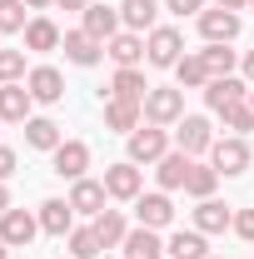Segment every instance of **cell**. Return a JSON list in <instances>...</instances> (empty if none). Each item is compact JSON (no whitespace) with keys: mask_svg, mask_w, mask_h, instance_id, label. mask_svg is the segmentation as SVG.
I'll list each match as a JSON object with an SVG mask.
<instances>
[{"mask_svg":"<svg viewBox=\"0 0 254 259\" xmlns=\"http://www.w3.org/2000/svg\"><path fill=\"white\" fill-rule=\"evenodd\" d=\"M170 155V140H164V130H135L130 135V164H159Z\"/></svg>","mask_w":254,"mask_h":259,"instance_id":"cell-1","label":"cell"},{"mask_svg":"<svg viewBox=\"0 0 254 259\" xmlns=\"http://www.w3.org/2000/svg\"><path fill=\"white\" fill-rule=\"evenodd\" d=\"M209 155H215V169H220V175H244V169H249V145H244V135L215 140Z\"/></svg>","mask_w":254,"mask_h":259,"instance_id":"cell-2","label":"cell"},{"mask_svg":"<svg viewBox=\"0 0 254 259\" xmlns=\"http://www.w3.org/2000/svg\"><path fill=\"white\" fill-rule=\"evenodd\" d=\"M145 115H150V125H175V120H185V90H150V95H145Z\"/></svg>","mask_w":254,"mask_h":259,"instance_id":"cell-3","label":"cell"},{"mask_svg":"<svg viewBox=\"0 0 254 259\" xmlns=\"http://www.w3.org/2000/svg\"><path fill=\"white\" fill-rule=\"evenodd\" d=\"M180 50H185V40H180V30H170V25L164 30H150V40H145V60L159 65V70L164 65H180Z\"/></svg>","mask_w":254,"mask_h":259,"instance_id":"cell-4","label":"cell"},{"mask_svg":"<svg viewBox=\"0 0 254 259\" xmlns=\"http://www.w3.org/2000/svg\"><path fill=\"white\" fill-rule=\"evenodd\" d=\"M199 35L209 45H229L239 35V15L234 10H199Z\"/></svg>","mask_w":254,"mask_h":259,"instance_id":"cell-5","label":"cell"},{"mask_svg":"<svg viewBox=\"0 0 254 259\" xmlns=\"http://www.w3.org/2000/svg\"><path fill=\"white\" fill-rule=\"evenodd\" d=\"M85 169H90V150L80 140H60L55 145V175L60 180H85Z\"/></svg>","mask_w":254,"mask_h":259,"instance_id":"cell-6","label":"cell"},{"mask_svg":"<svg viewBox=\"0 0 254 259\" xmlns=\"http://www.w3.org/2000/svg\"><path fill=\"white\" fill-rule=\"evenodd\" d=\"M35 229H40V220H35L30 209H5L0 214V239L5 244H30Z\"/></svg>","mask_w":254,"mask_h":259,"instance_id":"cell-7","label":"cell"},{"mask_svg":"<svg viewBox=\"0 0 254 259\" xmlns=\"http://www.w3.org/2000/svg\"><path fill=\"white\" fill-rule=\"evenodd\" d=\"M175 140H180V150H185V155H199V150H209V145H215V135H209V120H204V115H185L180 130H175Z\"/></svg>","mask_w":254,"mask_h":259,"instance_id":"cell-8","label":"cell"},{"mask_svg":"<svg viewBox=\"0 0 254 259\" xmlns=\"http://www.w3.org/2000/svg\"><path fill=\"white\" fill-rule=\"evenodd\" d=\"M25 90H30L40 105H55V100H65V80H60V70L40 65V70H30V75H25Z\"/></svg>","mask_w":254,"mask_h":259,"instance_id":"cell-9","label":"cell"},{"mask_svg":"<svg viewBox=\"0 0 254 259\" xmlns=\"http://www.w3.org/2000/svg\"><path fill=\"white\" fill-rule=\"evenodd\" d=\"M239 100H249V85L234 80V75H224V80H209V85H204V105H209V110H229V105H239Z\"/></svg>","mask_w":254,"mask_h":259,"instance_id":"cell-10","label":"cell"},{"mask_svg":"<svg viewBox=\"0 0 254 259\" xmlns=\"http://www.w3.org/2000/svg\"><path fill=\"white\" fill-rule=\"evenodd\" d=\"M30 105H35V95L25 85H0V120L25 125V120H30Z\"/></svg>","mask_w":254,"mask_h":259,"instance_id":"cell-11","label":"cell"},{"mask_svg":"<svg viewBox=\"0 0 254 259\" xmlns=\"http://www.w3.org/2000/svg\"><path fill=\"white\" fill-rule=\"evenodd\" d=\"M135 214H140L145 229H164L175 220V204H170V194H140L135 199Z\"/></svg>","mask_w":254,"mask_h":259,"instance_id":"cell-12","label":"cell"},{"mask_svg":"<svg viewBox=\"0 0 254 259\" xmlns=\"http://www.w3.org/2000/svg\"><path fill=\"white\" fill-rule=\"evenodd\" d=\"M190 155L185 150H175V155H164V160L155 164V180H159V190H185V180H190Z\"/></svg>","mask_w":254,"mask_h":259,"instance_id":"cell-13","label":"cell"},{"mask_svg":"<svg viewBox=\"0 0 254 259\" xmlns=\"http://www.w3.org/2000/svg\"><path fill=\"white\" fill-rule=\"evenodd\" d=\"M234 225V214H229V204H220L215 194L209 199H199V209H194V229L199 234H220V229Z\"/></svg>","mask_w":254,"mask_h":259,"instance_id":"cell-14","label":"cell"},{"mask_svg":"<svg viewBox=\"0 0 254 259\" xmlns=\"http://www.w3.org/2000/svg\"><path fill=\"white\" fill-rule=\"evenodd\" d=\"M60 45H65V60L70 65H95L100 50H105V40H95V35H85V30H70Z\"/></svg>","mask_w":254,"mask_h":259,"instance_id":"cell-15","label":"cell"},{"mask_svg":"<svg viewBox=\"0 0 254 259\" xmlns=\"http://www.w3.org/2000/svg\"><path fill=\"white\" fill-rule=\"evenodd\" d=\"M105 194H115V199H140V169H135V164H110V169H105Z\"/></svg>","mask_w":254,"mask_h":259,"instance_id":"cell-16","label":"cell"},{"mask_svg":"<svg viewBox=\"0 0 254 259\" xmlns=\"http://www.w3.org/2000/svg\"><path fill=\"white\" fill-rule=\"evenodd\" d=\"M80 30L95 35V40H115V35H120V10H110V5H90Z\"/></svg>","mask_w":254,"mask_h":259,"instance_id":"cell-17","label":"cell"},{"mask_svg":"<svg viewBox=\"0 0 254 259\" xmlns=\"http://www.w3.org/2000/svg\"><path fill=\"white\" fill-rule=\"evenodd\" d=\"M164 254H170V259H209V244H204L199 229H180V234H170Z\"/></svg>","mask_w":254,"mask_h":259,"instance_id":"cell-18","label":"cell"},{"mask_svg":"<svg viewBox=\"0 0 254 259\" xmlns=\"http://www.w3.org/2000/svg\"><path fill=\"white\" fill-rule=\"evenodd\" d=\"M105 55L120 65V70H135V65L145 60V40H140L135 30H125V35H115V40H110V50H105Z\"/></svg>","mask_w":254,"mask_h":259,"instance_id":"cell-19","label":"cell"},{"mask_svg":"<svg viewBox=\"0 0 254 259\" xmlns=\"http://www.w3.org/2000/svg\"><path fill=\"white\" fill-rule=\"evenodd\" d=\"M140 110H145V105H135V100H110V105H105V125L120 130V135H135V130H140Z\"/></svg>","mask_w":254,"mask_h":259,"instance_id":"cell-20","label":"cell"},{"mask_svg":"<svg viewBox=\"0 0 254 259\" xmlns=\"http://www.w3.org/2000/svg\"><path fill=\"white\" fill-rule=\"evenodd\" d=\"M70 209H80V214H105V185H95V180H75Z\"/></svg>","mask_w":254,"mask_h":259,"instance_id":"cell-21","label":"cell"},{"mask_svg":"<svg viewBox=\"0 0 254 259\" xmlns=\"http://www.w3.org/2000/svg\"><path fill=\"white\" fill-rule=\"evenodd\" d=\"M159 254H164V244H159L155 229L140 225V229H130V234H125V259H159Z\"/></svg>","mask_w":254,"mask_h":259,"instance_id":"cell-22","label":"cell"},{"mask_svg":"<svg viewBox=\"0 0 254 259\" xmlns=\"http://www.w3.org/2000/svg\"><path fill=\"white\" fill-rule=\"evenodd\" d=\"M70 220H75L70 199H45L40 204V229L45 234H70Z\"/></svg>","mask_w":254,"mask_h":259,"instance_id":"cell-23","label":"cell"},{"mask_svg":"<svg viewBox=\"0 0 254 259\" xmlns=\"http://www.w3.org/2000/svg\"><path fill=\"white\" fill-rule=\"evenodd\" d=\"M150 90H155V85H145V75H140V70H120V75H115V85H110V95H115V100H135V105H145Z\"/></svg>","mask_w":254,"mask_h":259,"instance_id":"cell-24","label":"cell"},{"mask_svg":"<svg viewBox=\"0 0 254 259\" xmlns=\"http://www.w3.org/2000/svg\"><path fill=\"white\" fill-rule=\"evenodd\" d=\"M155 15H159V5H155V0H125V5H120V20H125L135 35H140V30H150V25H155Z\"/></svg>","mask_w":254,"mask_h":259,"instance_id":"cell-25","label":"cell"},{"mask_svg":"<svg viewBox=\"0 0 254 259\" xmlns=\"http://www.w3.org/2000/svg\"><path fill=\"white\" fill-rule=\"evenodd\" d=\"M100 234V244H105V249H115V244H125V220H120V209H105V214H95V225H90Z\"/></svg>","mask_w":254,"mask_h":259,"instance_id":"cell-26","label":"cell"},{"mask_svg":"<svg viewBox=\"0 0 254 259\" xmlns=\"http://www.w3.org/2000/svg\"><path fill=\"white\" fill-rule=\"evenodd\" d=\"M60 40H65V35L55 30V25H50L45 15L25 25V50H60Z\"/></svg>","mask_w":254,"mask_h":259,"instance_id":"cell-27","label":"cell"},{"mask_svg":"<svg viewBox=\"0 0 254 259\" xmlns=\"http://www.w3.org/2000/svg\"><path fill=\"white\" fill-rule=\"evenodd\" d=\"M175 75H180V90H199V85H209V65H204V55H185V60L175 65Z\"/></svg>","mask_w":254,"mask_h":259,"instance_id":"cell-28","label":"cell"},{"mask_svg":"<svg viewBox=\"0 0 254 259\" xmlns=\"http://www.w3.org/2000/svg\"><path fill=\"white\" fill-rule=\"evenodd\" d=\"M25 145L30 150H55L60 145V125L55 120H25Z\"/></svg>","mask_w":254,"mask_h":259,"instance_id":"cell-29","label":"cell"},{"mask_svg":"<svg viewBox=\"0 0 254 259\" xmlns=\"http://www.w3.org/2000/svg\"><path fill=\"white\" fill-rule=\"evenodd\" d=\"M215 185H220V169H215V164H190L185 190H190L194 199H209V194H215Z\"/></svg>","mask_w":254,"mask_h":259,"instance_id":"cell-30","label":"cell"},{"mask_svg":"<svg viewBox=\"0 0 254 259\" xmlns=\"http://www.w3.org/2000/svg\"><path fill=\"white\" fill-rule=\"evenodd\" d=\"M105 244H100L95 229H70V259H95Z\"/></svg>","mask_w":254,"mask_h":259,"instance_id":"cell-31","label":"cell"},{"mask_svg":"<svg viewBox=\"0 0 254 259\" xmlns=\"http://www.w3.org/2000/svg\"><path fill=\"white\" fill-rule=\"evenodd\" d=\"M234 60H239L234 50H224V45H209V50H204V65H209V80H224V75L234 70Z\"/></svg>","mask_w":254,"mask_h":259,"instance_id":"cell-32","label":"cell"},{"mask_svg":"<svg viewBox=\"0 0 254 259\" xmlns=\"http://www.w3.org/2000/svg\"><path fill=\"white\" fill-rule=\"evenodd\" d=\"M220 115H224V125L234 130V135H244V130H254V110H249V100L229 105V110H220Z\"/></svg>","mask_w":254,"mask_h":259,"instance_id":"cell-33","label":"cell"},{"mask_svg":"<svg viewBox=\"0 0 254 259\" xmlns=\"http://www.w3.org/2000/svg\"><path fill=\"white\" fill-rule=\"evenodd\" d=\"M25 0H0V30H25Z\"/></svg>","mask_w":254,"mask_h":259,"instance_id":"cell-34","label":"cell"},{"mask_svg":"<svg viewBox=\"0 0 254 259\" xmlns=\"http://www.w3.org/2000/svg\"><path fill=\"white\" fill-rule=\"evenodd\" d=\"M25 75V55L20 50H0V85H15Z\"/></svg>","mask_w":254,"mask_h":259,"instance_id":"cell-35","label":"cell"},{"mask_svg":"<svg viewBox=\"0 0 254 259\" xmlns=\"http://www.w3.org/2000/svg\"><path fill=\"white\" fill-rule=\"evenodd\" d=\"M234 234L254 244V209H239V214H234Z\"/></svg>","mask_w":254,"mask_h":259,"instance_id":"cell-36","label":"cell"},{"mask_svg":"<svg viewBox=\"0 0 254 259\" xmlns=\"http://www.w3.org/2000/svg\"><path fill=\"white\" fill-rule=\"evenodd\" d=\"M10 175H15V150H5V145H0V185H5Z\"/></svg>","mask_w":254,"mask_h":259,"instance_id":"cell-37","label":"cell"},{"mask_svg":"<svg viewBox=\"0 0 254 259\" xmlns=\"http://www.w3.org/2000/svg\"><path fill=\"white\" fill-rule=\"evenodd\" d=\"M164 5H170V10H175V15H194V10H199V5H204V0H164Z\"/></svg>","mask_w":254,"mask_h":259,"instance_id":"cell-38","label":"cell"},{"mask_svg":"<svg viewBox=\"0 0 254 259\" xmlns=\"http://www.w3.org/2000/svg\"><path fill=\"white\" fill-rule=\"evenodd\" d=\"M55 5H60V10H90L95 0H55Z\"/></svg>","mask_w":254,"mask_h":259,"instance_id":"cell-39","label":"cell"},{"mask_svg":"<svg viewBox=\"0 0 254 259\" xmlns=\"http://www.w3.org/2000/svg\"><path fill=\"white\" fill-rule=\"evenodd\" d=\"M249 0H220V10H244Z\"/></svg>","mask_w":254,"mask_h":259,"instance_id":"cell-40","label":"cell"},{"mask_svg":"<svg viewBox=\"0 0 254 259\" xmlns=\"http://www.w3.org/2000/svg\"><path fill=\"white\" fill-rule=\"evenodd\" d=\"M244 75H249V80H254V50H249V55H244Z\"/></svg>","mask_w":254,"mask_h":259,"instance_id":"cell-41","label":"cell"},{"mask_svg":"<svg viewBox=\"0 0 254 259\" xmlns=\"http://www.w3.org/2000/svg\"><path fill=\"white\" fill-rule=\"evenodd\" d=\"M5 209H10V194H5V185H0V214H5Z\"/></svg>","mask_w":254,"mask_h":259,"instance_id":"cell-42","label":"cell"},{"mask_svg":"<svg viewBox=\"0 0 254 259\" xmlns=\"http://www.w3.org/2000/svg\"><path fill=\"white\" fill-rule=\"evenodd\" d=\"M25 5H30V10H45V5H55V0H25Z\"/></svg>","mask_w":254,"mask_h":259,"instance_id":"cell-43","label":"cell"},{"mask_svg":"<svg viewBox=\"0 0 254 259\" xmlns=\"http://www.w3.org/2000/svg\"><path fill=\"white\" fill-rule=\"evenodd\" d=\"M5 249H10V244H5V239H0V259H5Z\"/></svg>","mask_w":254,"mask_h":259,"instance_id":"cell-44","label":"cell"},{"mask_svg":"<svg viewBox=\"0 0 254 259\" xmlns=\"http://www.w3.org/2000/svg\"><path fill=\"white\" fill-rule=\"evenodd\" d=\"M249 110H254V85H249Z\"/></svg>","mask_w":254,"mask_h":259,"instance_id":"cell-45","label":"cell"},{"mask_svg":"<svg viewBox=\"0 0 254 259\" xmlns=\"http://www.w3.org/2000/svg\"><path fill=\"white\" fill-rule=\"evenodd\" d=\"M249 10H254V0H249Z\"/></svg>","mask_w":254,"mask_h":259,"instance_id":"cell-46","label":"cell"},{"mask_svg":"<svg viewBox=\"0 0 254 259\" xmlns=\"http://www.w3.org/2000/svg\"><path fill=\"white\" fill-rule=\"evenodd\" d=\"M209 259H220V254H209Z\"/></svg>","mask_w":254,"mask_h":259,"instance_id":"cell-47","label":"cell"}]
</instances>
